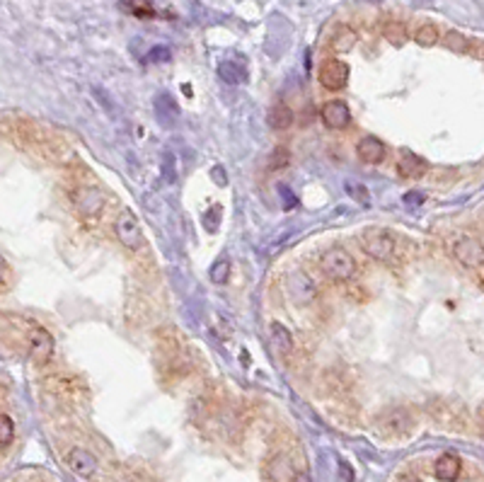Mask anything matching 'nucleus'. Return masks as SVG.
I'll list each match as a JSON object with an SVG mask.
<instances>
[{
	"label": "nucleus",
	"mask_w": 484,
	"mask_h": 482,
	"mask_svg": "<svg viewBox=\"0 0 484 482\" xmlns=\"http://www.w3.org/2000/svg\"><path fill=\"white\" fill-rule=\"evenodd\" d=\"M414 427H417V420H414V412L409 407H390V410L380 412L375 420V431L388 441L407 439Z\"/></svg>",
	"instance_id": "f257e3e1"
},
{
	"label": "nucleus",
	"mask_w": 484,
	"mask_h": 482,
	"mask_svg": "<svg viewBox=\"0 0 484 482\" xmlns=\"http://www.w3.org/2000/svg\"><path fill=\"white\" fill-rule=\"evenodd\" d=\"M320 269L330 282L334 284H344V282H351L356 277V264L354 255L344 248H330L320 255Z\"/></svg>",
	"instance_id": "f03ea898"
},
{
	"label": "nucleus",
	"mask_w": 484,
	"mask_h": 482,
	"mask_svg": "<svg viewBox=\"0 0 484 482\" xmlns=\"http://www.w3.org/2000/svg\"><path fill=\"white\" fill-rule=\"evenodd\" d=\"M361 248L368 255L370 259H378V262H388L395 255L397 248V238L390 233L388 228H378V225H370L361 233Z\"/></svg>",
	"instance_id": "7ed1b4c3"
},
{
	"label": "nucleus",
	"mask_w": 484,
	"mask_h": 482,
	"mask_svg": "<svg viewBox=\"0 0 484 482\" xmlns=\"http://www.w3.org/2000/svg\"><path fill=\"white\" fill-rule=\"evenodd\" d=\"M114 233H116V238H119V243L124 245L126 250H131V252H138L145 245L143 230H141V221L131 209L119 211V216H116V221H114Z\"/></svg>",
	"instance_id": "20e7f679"
},
{
	"label": "nucleus",
	"mask_w": 484,
	"mask_h": 482,
	"mask_svg": "<svg viewBox=\"0 0 484 482\" xmlns=\"http://www.w3.org/2000/svg\"><path fill=\"white\" fill-rule=\"evenodd\" d=\"M429 412H431L433 422H436L441 429L463 431L470 424V417L465 415V410L453 400H433L431 405H429Z\"/></svg>",
	"instance_id": "39448f33"
},
{
	"label": "nucleus",
	"mask_w": 484,
	"mask_h": 482,
	"mask_svg": "<svg viewBox=\"0 0 484 482\" xmlns=\"http://www.w3.org/2000/svg\"><path fill=\"white\" fill-rule=\"evenodd\" d=\"M286 296L291 298L296 306H310L317 298V284L305 269H293L286 274Z\"/></svg>",
	"instance_id": "423d86ee"
},
{
	"label": "nucleus",
	"mask_w": 484,
	"mask_h": 482,
	"mask_svg": "<svg viewBox=\"0 0 484 482\" xmlns=\"http://www.w3.org/2000/svg\"><path fill=\"white\" fill-rule=\"evenodd\" d=\"M349 76H351V68L346 61H341V58H325L320 66V71H317V80H320V85L325 87V90H344L346 85H349Z\"/></svg>",
	"instance_id": "0eeeda50"
},
{
	"label": "nucleus",
	"mask_w": 484,
	"mask_h": 482,
	"mask_svg": "<svg viewBox=\"0 0 484 482\" xmlns=\"http://www.w3.org/2000/svg\"><path fill=\"white\" fill-rule=\"evenodd\" d=\"M451 252H453V257H456L465 269H482V264H484V248H482V243L477 238L463 235V238L453 240Z\"/></svg>",
	"instance_id": "6e6552de"
},
{
	"label": "nucleus",
	"mask_w": 484,
	"mask_h": 482,
	"mask_svg": "<svg viewBox=\"0 0 484 482\" xmlns=\"http://www.w3.org/2000/svg\"><path fill=\"white\" fill-rule=\"evenodd\" d=\"M322 124L332 131H346L351 126V110L344 100H330L320 110Z\"/></svg>",
	"instance_id": "1a4fd4ad"
},
{
	"label": "nucleus",
	"mask_w": 484,
	"mask_h": 482,
	"mask_svg": "<svg viewBox=\"0 0 484 482\" xmlns=\"http://www.w3.org/2000/svg\"><path fill=\"white\" fill-rule=\"evenodd\" d=\"M66 465L78 475V478H92V475L97 473V468H100V463H97V456L90 454L87 449H80V446H78V449L68 451Z\"/></svg>",
	"instance_id": "9d476101"
},
{
	"label": "nucleus",
	"mask_w": 484,
	"mask_h": 482,
	"mask_svg": "<svg viewBox=\"0 0 484 482\" xmlns=\"http://www.w3.org/2000/svg\"><path fill=\"white\" fill-rule=\"evenodd\" d=\"M29 354L37 363H48V359L53 356V337L44 327H32L29 329Z\"/></svg>",
	"instance_id": "9b49d317"
},
{
	"label": "nucleus",
	"mask_w": 484,
	"mask_h": 482,
	"mask_svg": "<svg viewBox=\"0 0 484 482\" xmlns=\"http://www.w3.org/2000/svg\"><path fill=\"white\" fill-rule=\"evenodd\" d=\"M397 175L402 180H419L429 172V162L424 158H419L417 153L412 150H400V158H397Z\"/></svg>",
	"instance_id": "f8f14e48"
},
{
	"label": "nucleus",
	"mask_w": 484,
	"mask_h": 482,
	"mask_svg": "<svg viewBox=\"0 0 484 482\" xmlns=\"http://www.w3.org/2000/svg\"><path fill=\"white\" fill-rule=\"evenodd\" d=\"M356 155H359V160L366 162V165H380V162L388 158V148H385L383 141L375 139V136H366V139H361L359 144H356Z\"/></svg>",
	"instance_id": "ddd939ff"
},
{
	"label": "nucleus",
	"mask_w": 484,
	"mask_h": 482,
	"mask_svg": "<svg viewBox=\"0 0 484 482\" xmlns=\"http://www.w3.org/2000/svg\"><path fill=\"white\" fill-rule=\"evenodd\" d=\"M380 34L385 37V42H390L393 46H404L409 39V27L397 17H383L380 22Z\"/></svg>",
	"instance_id": "4468645a"
},
{
	"label": "nucleus",
	"mask_w": 484,
	"mask_h": 482,
	"mask_svg": "<svg viewBox=\"0 0 484 482\" xmlns=\"http://www.w3.org/2000/svg\"><path fill=\"white\" fill-rule=\"evenodd\" d=\"M463 473V461L456 454H443L433 465V475L441 482H456Z\"/></svg>",
	"instance_id": "2eb2a0df"
},
{
	"label": "nucleus",
	"mask_w": 484,
	"mask_h": 482,
	"mask_svg": "<svg viewBox=\"0 0 484 482\" xmlns=\"http://www.w3.org/2000/svg\"><path fill=\"white\" fill-rule=\"evenodd\" d=\"M356 42H359V34H356V29L349 27V24H339V27L332 32L330 51L332 53H349L351 49L356 46Z\"/></svg>",
	"instance_id": "dca6fc26"
},
{
	"label": "nucleus",
	"mask_w": 484,
	"mask_h": 482,
	"mask_svg": "<svg viewBox=\"0 0 484 482\" xmlns=\"http://www.w3.org/2000/svg\"><path fill=\"white\" fill-rule=\"evenodd\" d=\"M412 39L422 49H431V46H436V44L441 42V32H438V27L431 22V19H422V22L414 24Z\"/></svg>",
	"instance_id": "f3484780"
},
{
	"label": "nucleus",
	"mask_w": 484,
	"mask_h": 482,
	"mask_svg": "<svg viewBox=\"0 0 484 482\" xmlns=\"http://www.w3.org/2000/svg\"><path fill=\"white\" fill-rule=\"evenodd\" d=\"M271 344H274V349L281 354V356H288V354L293 352V347H296L291 329H288L286 325H281L278 320L271 322Z\"/></svg>",
	"instance_id": "a211bd4d"
},
{
	"label": "nucleus",
	"mask_w": 484,
	"mask_h": 482,
	"mask_svg": "<svg viewBox=\"0 0 484 482\" xmlns=\"http://www.w3.org/2000/svg\"><path fill=\"white\" fill-rule=\"evenodd\" d=\"M102 194L95 189V187H82L80 189V194L75 196V204H78V209H80V214H85V216H92V214H97V211L102 209Z\"/></svg>",
	"instance_id": "6ab92c4d"
},
{
	"label": "nucleus",
	"mask_w": 484,
	"mask_h": 482,
	"mask_svg": "<svg viewBox=\"0 0 484 482\" xmlns=\"http://www.w3.org/2000/svg\"><path fill=\"white\" fill-rule=\"evenodd\" d=\"M121 10L129 12L131 17H138V19H155L160 17L158 8H155L150 0H121Z\"/></svg>",
	"instance_id": "aec40b11"
},
{
	"label": "nucleus",
	"mask_w": 484,
	"mask_h": 482,
	"mask_svg": "<svg viewBox=\"0 0 484 482\" xmlns=\"http://www.w3.org/2000/svg\"><path fill=\"white\" fill-rule=\"evenodd\" d=\"M293 110H288L283 102H276V105L269 110V117H267V121H269V126H271L274 131H286V129H291L293 126Z\"/></svg>",
	"instance_id": "412c9836"
},
{
	"label": "nucleus",
	"mask_w": 484,
	"mask_h": 482,
	"mask_svg": "<svg viewBox=\"0 0 484 482\" xmlns=\"http://www.w3.org/2000/svg\"><path fill=\"white\" fill-rule=\"evenodd\" d=\"M443 46L453 53H472V39H467L465 34L458 32V29H448V32L443 34Z\"/></svg>",
	"instance_id": "4be33fe9"
},
{
	"label": "nucleus",
	"mask_w": 484,
	"mask_h": 482,
	"mask_svg": "<svg viewBox=\"0 0 484 482\" xmlns=\"http://www.w3.org/2000/svg\"><path fill=\"white\" fill-rule=\"evenodd\" d=\"M218 76H221L228 85H237V83L244 80V71L240 66H235L233 61H223L221 66H218Z\"/></svg>",
	"instance_id": "5701e85b"
},
{
	"label": "nucleus",
	"mask_w": 484,
	"mask_h": 482,
	"mask_svg": "<svg viewBox=\"0 0 484 482\" xmlns=\"http://www.w3.org/2000/svg\"><path fill=\"white\" fill-rule=\"evenodd\" d=\"M208 277H211V282L213 284H228V279H231V262H228L226 257L223 259H218L216 264L211 267V272H208Z\"/></svg>",
	"instance_id": "b1692460"
},
{
	"label": "nucleus",
	"mask_w": 484,
	"mask_h": 482,
	"mask_svg": "<svg viewBox=\"0 0 484 482\" xmlns=\"http://www.w3.org/2000/svg\"><path fill=\"white\" fill-rule=\"evenodd\" d=\"M15 439V424L8 415H0V446L12 444Z\"/></svg>",
	"instance_id": "393cba45"
},
{
	"label": "nucleus",
	"mask_w": 484,
	"mask_h": 482,
	"mask_svg": "<svg viewBox=\"0 0 484 482\" xmlns=\"http://www.w3.org/2000/svg\"><path fill=\"white\" fill-rule=\"evenodd\" d=\"M288 150L286 148H276L271 155V160H269V170H283V167L288 165Z\"/></svg>",
	"instance_id": "a878e982"
},
{
	"label": "nucleus",
	"mask_w": 484,
	"mask_h": 482,
	"mask_svg": "<svg viewBox=\"0 0 484 482\" xmlns=\"http://www.w3.org/2000/svg\"><path fill=\"white\" fill-rule=\"evenodd\" d=\"M170 49L168 46H155V49H150V53H148V61H170Z\"/></svg>",
	"instance_id": "bb28decb"
},
{
	"label": "nucleus",
	"mask_w": 484,
	"mask_h": 482,
	"mask_svg": "<svg viewBox=\"0 0 484 482\" xmlns=\"http://www.w3.org/2000/svg\"><path fill=\"white\" fill-rule=\"evenodd\" d=\"M278 194L283 196V209H286V211L296 209V204H298V201H296V196H293L291 191L286 189V184H278Z\"/></svg>",
	"instance_id": "cd10ccee"
},
{
	"label": "nucleus",
	"mask_w": 484,
	"mask_h": 482,
	"mask_svg": "<svg viewBox=\"0 0 484 482\" xmlns=\"http://www.w3.org/2000/svg\"><path fill=\"white\" fill-rule=\"evenodd\" d=\"M397 482H422V480H419L414 473H402V475L397 478Z\"/></svg>",
	"instance_id": "c85d7f7f"
},
{
	"label": "nucleus",
	"mask_w": 484,
	"mask_h": 482,
	"mask_svg": "<svg viewBox=\"0 0 484 482\" xmlns=\"http://www.w3.org/2000/svg\"><path fill=\"white\" fill-rule=\"evenodd\" d=\"M291 482H312V480H310V475H307V473H298V475H293Z\"/></svg>",
	"instance_id": "c756f323"
},
{
	"label": "nucleus",
	"mask_w": 484,
	"mask_h": 482,
	"mask_svg": "<svg viewBox=\"0 0 484 482\" xmlns=\"http://www.w3.org/2000/svg\"><path fill=\"white\" fill-rule=\"evenodd\" d=\"M3 277H5V259L0 257V282H3Z\"/></svg>",
	"instance_id": "7c9ffc66"
}]
</instances>
